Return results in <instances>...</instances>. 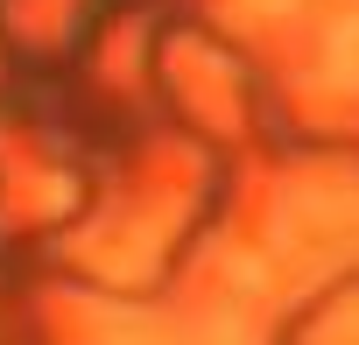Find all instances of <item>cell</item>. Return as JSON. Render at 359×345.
<instances>
[{
    "mask_svg": "<svg viewBox=\"0 0 359 345\" xmlns=\"http://www.w3.org/2000/svg\"><path fill=\"white\" fill-rule=\"evenodd\" d=\"M331 71H338V78H352V85H359V15H352V22H345V29H338V43H331Z\"/></svg>",
    "mask_w": 359,
    "mask_h": 345,
    "instance_id": "1",
    "label": "cell"
}]
</instances>
